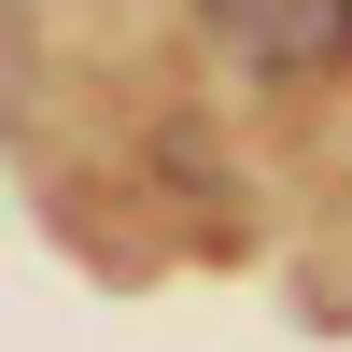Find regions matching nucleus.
Masks as SVG:
<instances>
[{"label": "nucleus", "instance_id": "nucleus-1", "mask_svg": "<svg viewBox=\"0 0 352 352\" xmlns=\"http://www.w3.org/2000/svg\"><path fill=\"white\" fill-rule=\"evenodd\" d=\"M197 28H212L240 71H268V85L338 71V56H352V0H197Z\"/></svg>", "mask_w": 352, "mask_h": 352}]
</instances>
